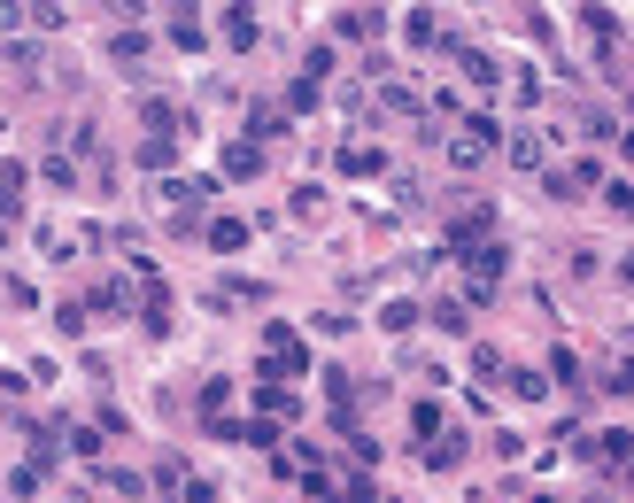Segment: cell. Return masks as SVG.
<instances>
[{
	"mask_svg": "<svg viewBox=\"0 0 634 503\" xmlns=\"http://www.w3.org/2000/svg\"><path fill=\"white\" fill-rule=\"evenodd\" d=\"M495 148H503V124L472 117V124H457V140H449V163H457V171H480Z\"/></svg>",
	"mask_w": 634,
	"mask_h": 503,
	"instance_id": "obj_1",
	"label": "cell"
},
{
	"mask_svg": "<svg viewBox=\"0 0 634 503\" xmlns=\"http://www.w3.org/2000/svg\"><path fill=\"white\" fill-rule=\"evenodd\" d=\"M503 256H511L503 240H480V248H464V256H457L464 279H472V302H488V295H495V279H503Z\"/></svg>",
	"mask_w": 634,
	"mask_h": 503,
	"instance_id": "obj_2",
	"label": "cell"
},
{
	"mask_svg": "<svg viewBox=\"0 0 634 503\" xmlns=\"http://www.w3.org/2000/svg\"><path fill=\"white\" fill-rule=\"evenodd\" d=\"M263 349H271V364L279 372H310V349L294 341V326H279V318H263Z\"/></svg>",
	"mask_w": 634,
	"mask_h": 503,
	"instance_id": "obj_3",
	"label": "cell"
},
{
	"mask_svg": "<svg viewBox=\"0 0 634 503\" xmlns=\"http://www.w3.org/2000/svg\"><path fill=\"white\" fill-rule=\"evenodd\" d=\"M488 233H495V209H488V202H472V209L457 217V225H449V256H464V248H480Z\"/></svg>",
	"mask_w": 634,
	"mask_h": 503,
	"instance_id": "obj_4",
	"label": "cell"
},
{
	"mask_svg": "<svg viewBox=\"0 0 634 503\" xmlns=\"http://www.w3.org/2000/svg\"><path fill=\"white\" fill-rule=\"evenodd\" d=\"M93 310H109V318H124V310H140V295H132L124 279H101V287H93Z\"/></svg>",
	"mask_w": 634,
	"mask_h": 503,
	"instance_id": "obj_5",
	"label": "cell"
},
{
	"mask_svg": "<svg viewBox=\"0 0 634 503\" xmlns=\"http://www.w3.org/2000/svg\"><path fill=\"white\" fill-rule=\"evenodd\" d=\"M0 217H24V163H0Z\"/></svg>",
	"mask_w": 634,
	"mask_h": 503,
	"instance_id": "obj_6",
	"label": "cell"
},
{
	"mask_svg": "<svg viewBox=\"0 0 634 503\" xmlns=\"http://www.w3.org/2000/svg\"><path fill=\"white\" fill-rule=\"evenodd\" d=\"M263 171V148H256V140H232V148H225V178H256Z\"/></svg>",
	"mask_w": 634,
	"mask_h": 503,
	"instance_id": "obj_7",
	"label": "cell"
},
{
	"mask_svg": "<svg viewBox=\"0 0 634 503\" xmlns=\"http://www.w3.org/2000/svg\"><path fill=\"white\" fill-rule=\"evenodd\" d=\"M0 62H8V70H39V39H0Z\"/></svg>",
	"mask_w": 634,
	"mask_h": 503,
	"instance_id": "obj_8",
	"label": "cell"
},
{
	"mask_svg": "<svg viewBox=\"0 0 634 503\" xmlns=\"http://www.w3.org/2000/svg\"><path fill=\"white\" fill-rule=\"evenodd\" d=\"M457 70L472 78V86H495V78H503V70H495V62L480 55V47H457Z\"/></svg>",
	"mask_w": 634,
	"mask_h": 503,
	"instance_id": "obj_9",
	"label": "cell"
},
{
	"mask_svg": "<svg viewBox=\"0 0 634 503\" xmlns=\"http://www.w3.org/2000/svg\"><path fill=\"white\" fill-rule=\"evenodd\" d=\"M209 248H217V256L248 248V225H240V217H217V225H209Z\"/></svg>",
	"mask_w": 634,
	"mask_h": 503,
	"instance_id": "obj_10",
	"label": "cell"
},
{
	"mask_svg": "<svg viewBox=\"0 0 634 503\" xmlns=\"http://www.w3.org/2000/svg\"><path fill=\"white\" fill-rule=\"evenodd\" d=\"M225 39L248 55V47H256V16H248V8H232V16H225Z\"/></svg>",
	"mask_w": 634,
	"mask_h": 503,
	"instance_id": "obj_11",
	"label": "cell"
},
{
	"mask_svg": "<svg viewBox=\"0 0 634 503\" xmlns=\"http://www.w3.org/2000/svg\"><path fill=\"white\" fill-rule=\"evenodd\" d=\"M140 117H147V132H163V140L178 132V109H171V101H140Z\"/></svg>",
	"mask_w": 634,
	"mask_h": 503,
	"instance_id": "obj_12",
	"label": "cell"
},
{
	"mask_svg": "<svg viewBox=\"0 0 634 503\" xmlns=\"http://www.w3.org/2000/svg\"><path fill=\"white\" fill-rule=\"evenodd\" d=\"M457 457H464L457 434H433V442H426V465H433V473H441V465H457Z\"/></svg>",
	"mask_w": 634,
	"mask_h": 503,
	"instance_id": "obj_13",
	"label": "cell"
},
{
	"mask_svg": "<svg viewBox=\"0 0 634 503\" xmlns=\"http://www.w3.org/2000/svg\"><path fill=\"white\" fill-rule=\"evenodd\" d=\"M109 55H116V62H147V31H116Z\"/></svg>",
	"mask_w": 634,
	"mask_h": 503,
	"instance_id": "obj_14",
	"label": "cell"
},
{
	"mask_svg": "<svg viewBox=\"0 0 634 503\" xmlns=\"http://www.w3.org/2000/svg\"><path fill=\"white\" fill-rule=\"evenodd\" d=\"M341 171L348 178H372L379 171V148H341Z\"/></svg>",
	"mask_w": 634,
	"mask_h": 503,
	"instance_id": "obj_15",
	"label": "cell"
},
{
	"mask_svg": "<svg viewBox=\"0 0 634 503\" xmlns=\"http://www.w3.org/2000/svg\"><path fill=\"white\" fill-rule=\"evenodd\" d=\"M31 24H39V31H62V24H70V0H39V8H31Z\"/></svg>",
	"mask_w": 634,
	"mask_h": 503,
	"instance_id": "obj_16",
	"label": "cell"
},
{
	"mask_svg": "<svg viewBox=\"0 0 634 503\" xmlns=\"http://www.w3.org/2000/svg\"><path fill=\"white\" fill-rule=\"evenodd\" d=\"M379 326H387V333H410V326H418V302H387V310H379Z\"/></svg>",
	"mask_w": 634,
	"mask_h": 503,
	"instance_id": "obj_17",
	"label": "cell"
},
{
	"mask_svg": "<svg viewBox=\"0 0 634 503\" xmlns=\"http://www.w3.org/2000/svg\"><path fill=\"white\" fill-rule=\"evenodd\" d=\"M596 449H604L611 465H634V434H596Z\"/></svg>",
	"mask_w": 634,
	"mask_h": 503,
	"instance_id": "obj_18",
	"label": "cell"
},
{
	"mask_svg": "<svg viewBox=\"0 0 634 503\" xmlns=\"http://www.w3.org/2000/svg\"><path fill=\"white\" fill-rule=\"evenodd\" d=\"M426 318H433V326H441V333H464V326H472V318H464V310H457V302H433V310H426Z\"/></svg>",
	"mask_w": 634,
	"mask_h": 503,
	"instance_id": "obj_19",
	"label": "cell"
},
{
	"mask_svg": "<svg viewBox=\"0 0 634 503\" xmlns=\"http://www.w3.org/2000/svg\"><path fill=\"white\" fill-rule=\"evenodd\" d=\"M163 163H171V140H163V132H155V140H140V171H163Z\"/></svg>",
	"mask_w": 634,
	"mask_h": 503,
	"instance_id": "obj_20",
	"label": "cell"
},
{
	"mask_svg": "<svg viewBox=\"0 0 634 503\" xmlns=\"http://www.w3.org/2000/svg\"><path fill=\"white\" fill-rule=\"evenodd\" d=\"M472 372H480V380H503L511 364H503V349H472Z\"/></svg>",
	"mask_w": 634,
	"mask_h": 503,
	"instance_id": "obj_21",
	"label": "cell"
},
{
	"mask_svg": "<svg viewBox=\"0 0 634 503\" xmlns=\"http://www.w3.org/2000/svg\"><path fill=\"white\" fill-rule=\"evenodd\" d=\"M511 163H519V171H534V163H542V140H534V132H519V140H511Z\"/></svg>",
	"mask_w": 634,
	"mask_h": 503,
	"instance_id": "obj_22",
	"label": "cell"
},
{
	"mask_svg": "<svg viewBox=\"0 0 634 503\" xmlns=\"http://www.w3.org/2000/svg\"><path fill=\"white\" fill-rule=\"evenodd\" d=\"M47 186H78V163L70 155H47Z\"/></svg>",
	"mask_w": 634,
	"mask_h": 503,
	"instance_id": "obj_23",
	"label": "cell"
},
{
	"mask_svg": "<svg viewBox=\"0 0 634 503\" xmlns=\"http://www.w3.org/2000/svg\"><path fill=\"white\" fill-rule=\"evenodd\" d=\"M511 387H519L526 403H534V395H549V380H542V372H519V364H511Z\"/></svg>",
	"mask_w": 634,
	"mask_h": 503,
	"instance_id": "obj_24",
	"label": "cell"
},
{
	"mask_svg": "<svg viewBox=\"0 0 634 503\" xmlns=\"http://www.w3.org/2000/svg\"><path fill=\"white\" fill-rule=\"evenodd\" d=\"M287 109H317V78H294V86H287Z\"/></svg>",
	"mask_w": 634,
	"mask_h": 503,
	"instance_id": "obj_25",
	"label": "cell"
},
{
	"mask_svg": "<svg viewBox=\"0 0 634 503\" xmlns=\"http://www.w3.org/2000/svg\"><path fill=\"white\" fill-rule=\"evenodd\" d=\"M24 31V0H0V39H16Z\"/></svg>",
	"mask_w": 634,
	"mask_h": 503,
	"instance_id": "obj_26",
	"label": "cell"
},
{
	"mask_svg": "<svg viewBox=\"0 0 634 503\" xmlns=\"http://www.w3.org/2000/svg\"><path fill=\"white\" fill-rule=\"evenodd\" d=\"M604 387H611V395H634V364H611V372H604Z\"/></svg>",
	"mask_w": 634,
	"mask_h": 503,
	"instance_id": "obj_27",
	"label": "cell"
}]
</instances>
